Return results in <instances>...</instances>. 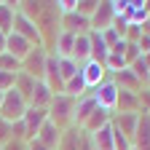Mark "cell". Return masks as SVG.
Returning a JSON list of instances; mask_svg holds the SVG:
<instances>
[{"instance_id":"cell-19","label":"cell","mask_w":150,"mask_h":150,"mask_svg":"<svg viewBox=\"0 0 150 150\" xmlns=\"http://www.w3.org/2000/svg\"><path fill=\"white\" fill-rule=\"evenodd\" d=\"M72 59L75 62H88L91 59V40H88V32L86 35H75V46H72Z\"/></svg>"},{"instance_id":"cell-4","label":"cell","mask_w":150,"mask_h":150,"mask_svg":"<svg viewBox=\"0 0 150 150\" xmlns=\"http://www.w3.org/2000/svg\"><path fill=\"white\" fill-rule=\"evenodd\" d=\"M118 83H112V81H102L99 86H97V91L91 94L94 97V102H97V107H102V110H115L118 107Z\"/></svg>"},{"instance_id":"cell-27","label":"cell","mask_w":150,"mask_h":150,"mask_svg":"<svg viewBox=\"0 0 150 150\" xmlns=\"http://www.w3.org/2000/svg\"><path fill=\"white\" fill-rule=\"evenodd\" d=\"M0 70H3V72H19V70H22V62H19V59H13V56L6 51V54H0Z\"/></svg>"},{"instance_id":"cell-29","label":"cell","mask_w":150,"mask_h":150,"mask_svg":"<svg viewBox=\"0 0 150 150\" xmlns=\"http://www.w3.org/2000/svg\"><path fill=\"white\" fill-rule=\"evenodd\" d=\"M97 6H99V3H91V0H83V3H75V13H81V16L91 19V16H94V11H97Z\"/></svg>"},{"instance_id":"cell-28","label":"cell","mask_w":150,"mask_h":150,"mask_svg":"<svg viewBox=\"0 0 150 150\" xmlns=\"http://www.w3.org/2000/svg\"><path fill=\"white\" fill-rule=\"evenodd\" d=\"M105 64H107L110 70H115V72L126 70V59H123L121 54H107V59H105Z\"/></svg>"},{"instance_id":"cell-35","label":"cell","mask_w":150,"mask_h":150,"mask_svg":"<svg viewBox=\"0 0 150 150\" xmlns=\"http://www.w3.org/2000/svg\"><path fill=\"white\" fill-rule=\"evenodd\" d=\"M0 150H3V147H0Z\"/></svg>"},{"instance_id":"cell-11","label":"cell","mask_w":150,"mask_h":150,"mask_svg":"<svg viewBox=\"0 0 150 150\" xmlns=\"http://www.w3.org/2000/svg\"><path fill=\"white\" fill-rule=\"evenodd\" d=\"M137 121L139 115L137 112H121V115L115 118V123H110L115 131H121V134L129 139V142H134V131H137Z\"/></svg>"},{"instance_id":"cell-33","label":"cell","mask_w":150,"mask_h":150,"mask_svg":"<svg viewBox=\"0 0 150 150\" xmlns=\"http://www.w3.org/2000/svg\"><path fill=\"white\" fill-rule=\"evenodd\" d=\"M0 54H6V35L0 32Z\"/></svg>"},{"instance_id":"cell-24","label":"cell","mask_w":150,"mask_h":150,"mask_svg":"<svg viewBox=\"0 0 150 150\" xmlns=\"http://www.w3.org/2000/svg\"><path fill=\"white\" fill-rule=\"evenodd\" d=\"M86 83H83V75L78 72V75H72V78L64 83V94L67 97H72V99H81V97H86Z\"/></svg>"},{"instance_id":"cell-25","label":"cell","mask_w":150,"mask_h":150,"mask_svg":"<svg viewBox=\"0 0 150 150\" xmlns=\"http://www.w3.org/2000/svg\"><path fill=\"white\" fill-rule=\"evenodd\" d=\"M72 46H75V35H70L64 30L56 35V56H70L72 59Z\"/></svg>"},{"instance_id":"cell-21","label":"cell","mask_w":150,"mask_h":150,"mask_svg":"<svg viewBox=\"0 0 150 150\" xmlns=\"http://www.w3.org/2000/svg\"><path fill=\"white\" fill-rule=\"evenodd\" d=\"M81 134H83L81 129H67V131H62L56 150H78L81 147Z\"/></svg>"},{"instance_id":"cell-32","label":"cell","mask_w":150,"mask_h":150,"mask_svg":"<svg viewBox=\"0 0 150 150\" xmlns=\"http://www.w3.org/2000/svg\"><path fill=\"white\" fill-rule=\"evenodd\" d=\"M27 150H48V147H46V145H40V142H35V139H32V142H27Z\"/></svg>"},{"instance_id":"cell-30","label":"cell","mask_w":150,"mask_h":150,"mask_svg":"<svg viewBox=\"0 0 150 150\" xmlns=\"http://www.w3.org/2000/svg\"><path fill=\"white\" fill-rule=\"evenodd\" d=\"M112 147H115V150H131V142L121 134V131L112 129Z\"/></svg>"},{"instance_id":"cell-23","label":"cell","mask_w":150,"mask_h":150,"mask_svg":"<svg viewBox=\"0 0 150 150\" xmlns=\"http://www.w3.org/2000/svg\"><path fill=\"white\" fill-rule=\"evenodd\" d=\"M126 22L129 24H134V27H139V22H145V19L150 16V11H147V6L145 3H129V8H126Z\"/></svg>"},{"instance_id":"cell-3","label":"cell","mask_w":150,"mask_h":150,"mask_svg":"<svg viewBox=\"0 0 150 150\" xmlns=\"http://www.w3.org/2000/svg\"><path fill=\"white\" fill-rule=\"evenodd\" d=\"M13 32L22 35L24 40L32 43V48H43V35H40V27L35 24V19H30L24 11H16L13 16Z\"/></svg>"},{"instance_id":"cell-16","label":"cell","mask_w":150,"mask_h":150,"mask_svg":"<svg viewBox=\"0 0 150 150\" xmlns=\"http://www.w3.org/2000/svg\"><path fill=\"white\" fill-rule=\"evenodd\" d=\"M107 123H110V112L102 110V107H97V110L88 115V121L83 123V131H86V134H94V131H99V129L107 126Z\"/></svg>"},{"instance_id":"cell-34","label":"cell","mask_w":150,"mask_h":150,"mask_svg":"<svg viewBox=\"0 0 150 150\" xmlns=\"http://www.w3.org/2000/svg\"><path fill=\"white\" fill-rule=\"evenodd\" d=\"M0 105H3V91H0Z\"/></svg>"},{"instance_id":"cell-18","label":"cell","mask_w":150,"mask_h":150,"mask_svg":"<svg viewBox=\"0 0 150 150\" xmlns=\"http://www.w3.org/2000/svg\"><path fill=\"white\" fill-rule=\"evenodd\" d=\"M91 142H94V150H115V147H112V126L107 123L99 131H94Z\"/></svg>"},{"instance_id":"cell-15","label":"cell","mask_w":150,"mask_h":150,"mask_svg":"<svg viewBox=\"0 0 150 150\" xmlns=\"http://www.w3.org/2000/svg\"><path fill=\"white\" fill-rule=\"evenodd\" d=\"M51 99H54L51 88H48L43 81H38V83H35V88H32V97H30V107H40V110H48Z\"/></svg>"},{"instance_id":"cell-9","label":"cell","mask_w":150,"mask_h":150,"mask_svg":"<svg viewBox=\"0 0 150 150\" xmlns=\"http://www.w3.org/2000/svg\"><path fill=\"white\" fill-rule=\"evenodd\" d=\"M81 75H83V83H86V88H97V86L105 81V64H99V62L88 59V62L81 67Z\"/></svg>"},{"instance_id":"cell-2","label":"cell","mask_w":150,"mask_h":150,"mask_svg":"<svg viewBox=\"0 0 150 150\" xmlns=\"http://www.w3.org/2000/svg\"><path fill=\"white\" fill-rule=\"evenodd\" d=\"M75 102H78V99L67 97V94H56V97L51 99V105H48V121H51V123H56L59 129H62V126H67V123H72Z\"/></svg>"},{"instance_id":"cell-12","label":"cell","mask_w":150,"mask_h":150,"mask_svg":"<svg viewBox=\"0 0 150 150\" xmlns=\"http://www.w3.org/2000/svg\"><path fill=\"white\" fill-rule=\"evenodd\" d=\"M59 137H62V129L56 126V123H51V121H46V123L40 126V131H38L35 142L46 145L48 150H56V145H59Z\"/></svg>"},{"instance_id":"cell-5","label":"cell","mask_w":150,"mask_h":150,"mask_svg":"<svg viewBox=\"0 0 150 150\" xmlns=\"http://www.w3.org/2000/svg\"><path fill=\"white\" fill-rule=\"evenodd\" d=\"M46 51L43 48H32L30 54H27V59L22 62V72H27V75H32L35 81H43V75H46Z\"/></svg>"},{"instance_id":"cell-26","label":"cell","mask_w":150,"mask_h":150,"mask_svg":"<svg viewBox=\"0 0 150 150\" xmlns=\"http://www.w3.org/2000/svg\"><path fill=\"white\" fill-rule=\"evenodd\" d=\"M81 72V64L75 62V59H70V56H59V75H62V81L67 83L72 75H78Z\"/></svg>"},{"instance_id":"cell-20","label":"cell","mask_w":150,"mask_h":150,"mask_svg":"<svg viewBox=\"0 0 150 150\" xmlns=\"http://www.w3.org/2000/svg\"><path fill=\"white\" fill-rule=\"evenodd\" d=\"M35 78H32V75H27V72H22V70H19L16 72V81H13V88L19 91V94H22V97L27 99V105H30V97H32V88H35Z\"/></svg>"},{"instance_id":"cell-31","label":"cell","mask_w":150,"mask_h":150,"mask_svg":"<svg viewBox=\"0 0 150 150\" xmlns=\"http://www.w3.org/2000/svg\"><path fill=\"white\" fill-rule=\"evenodd\" d=\"M13 81H16V75H13V72H3V70H0V91L13 88Z\"/></svg>"},{"instance_id":"cell-10","label":"cell","mask_w":150,"mask_h":150,"mask_svg":"<svg viewBox=\"0 0 150 150\" xmlns=\"http://www.w3.org/2000/svg\"><path fill=\"white\" fill-rule=\"evenodd\" d=\"M134 150H150V115L142 112L137 121V131H134V142H131Z\"/></svg>"},{"instance_id":"cell-13","label":"cell","mask_w":150,"mask_h":150,"mask_svg":"<svg viewBox=\"0 0 150 150\" xmlns=\"http://www.w3.org/2000/svg\"><path fill=\"white\" fill-rule=\"evenodd\" d=\"M62 27H64V32H70V35H86L88 32V27H91V22L86 16H81V13H64V19H62Z\"/></svg>"},{"instance_id":"cell-7","label":"cell","mask_w":150,"mask_h":150,"mask_svg":"<svg viewBox=\"0 0 150 150\" xmlns=\"http://www.w3.org/2000/svg\"><path fill=\"white\" fill-rule=\"evenodd\" d=\"M112 19H115V13H112V3H99L88 22H91L94 32H105V30L112 27Z\"/></svg>"},{"instance_id":"cell-17","label":"cell","mask_w":150,"mask_h":150,"mask_svg":"<svg viewBox=\"0 0 150 150\" xmlns=\"http://www.w3.org/2000/svg\"><path fill=\"white\" fill-rule=\"evenodd\" d=\"M88 40H91V59L94 62H99V64H105V59H107V54H110V48L105 46V40H102V35L99 32H88Z\"/></svg>"},{"instance_id":"cell-22","label":"cell","mask_w":150,"mask_h":150,"mask_svg":"<svg viewBox=\"0 0 150 150\" xmlns=\"http://www.w3.org/2000/svg\"><path fill=\"white\" fill-rule=\"evenodd\" d=\"M13 16H16L13 3H0V32L3 35L13 32Z\"/></svg>"},{"instance_id":"cell-14","label":"cell","mask_w":150,"mask_h":150,"mask_svg":"<svg viewBox=\"0 0 150 150\" xmlns=\"http://www.w3.org/2000/svg\"><path fill=\"white\" fill-rule=\"evenodd\" d=\"M97 110V102L94 97H81L75 102V112H72V123H78V129H83V123L88 121V115Z\"/></svg>"},{"instance_id":"cell-1","label":"cell","mask_w":150,"mask_h":150,"mask_svg":"<svg viewBox=\"0 0 150 150\" xmlns=\"http://www.w3.org/2000/svg\"><path fill=\"white\" fill-rule=\"evenodd\" d=\"M27 99L19 94L16 88H8L3 91V105H0V118H3L6 123H16V121H22L24 118V112H27Z\"/></svg>"},{"instance_id":"cell-8","label":"cell","mask_w":150,"mask_h":150,"mask_svg":"<svg viewBox=\"0 0 150 150\" xmlns=\"http://www.w3.org/2000/svg\"><path fill=\"white\" fill-rule=\"evenodd\" d=\"M6 51L13 56V59L24 62V59H27V54L32 51V43H30V40H24L22 35L11 32V35H6Z\"/></svg>"},{"instance_id":"cell-6","label":"cell","mask_w":150,"mask_h":150,"mask_svg":"<svg viewBox=\"0 0 150 150\" xmlns=\"http://www.w3.org/2000/svg\"><path fill=\"white\" fill-rule=\"evenodd\" d=\"M46 121H48V110L27 107L24 118H22V123H24V129H27V142H32V139L38 137V131H40V126H43Z\"/></svg>"}]
</instances>
